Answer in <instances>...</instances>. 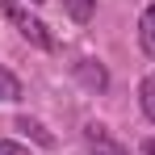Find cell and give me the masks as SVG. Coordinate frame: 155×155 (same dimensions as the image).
I'll return each mask as SVG.
<instances>
[{
	"label": "cell",
	"instance_id": "cell-9",
	"mask_svg": "<svg viewBox=\"0 0 155 155\" xmlns=\"http://www.w3.org/2000/svg\"><path fill=\"white\" fill-rule=\"evenodd\" d=\"M0 155H29L21 143H0Z\"/></svg>",
	"mask_w": 155,
	"mask_h": 155
},
{
	"label": "cell",
	"instance_id": "cell-3",
	"mask_svg": "<svg viewBox=\"0 0 155 155\" xmlns=\"http://www.w3.org/2000/svg\"><path fill=\"white\" fill-rule=\"evenodd\" d=\"M76 80L84 88H92V92H105V88H109V71H105L97 59H80L76 63Z\"/></svg>",
	"mask_w": 155,
	"mask_h": 155
},
{
	"label": "cell",
	"instance_id": "cell-1",
	"mask_svg": "<svg viewBox=\"0 0 155 155\" xmlns=\"http://www.w3.org/2000/svg\"><path fill=\"white\" fill-rule=\"evenodd\" d=\"M0 13L13 21V29L25 38L29 46H38V51H54V34L46 29V21H38L29 8H21L17 0H0Z\"/></svg>",
	"mask_w": 155,
	"mask_h": 155
},
{
	"label": "cell",
	"instance_id": "cell-4",
	"mask_svg": "<svg viewBox=\"0 0 155 155\" xmlns=\"http://www.w3.org/2000/svg\"><path fill=\"white\" fill-rule=\"evenodd\" d=\"M138 42H143V51L155 59V4H147V13L138 17Z\"/></svg>",
	"mask_w": 155,
	"mask_h": 155
},
{
	"label": "cell",
	"instance_id": "cell-11",
	"mask_svg": "<svg viewBox=\"0 0 155 155\" xmlns=\"http://www.w3.org/2000/svg\"><path fill=\"white\" fill-rule=\"evenodd\" d=\"M29 4H42V0H29Z\"/></svg>",
	"mask_w": 155,
	"mask_h": 155
},
{
	"label": "cell",
	"instance_id": "cell-5",
	"mask_svg": "<svg viewBox=\"0 0 155 155\" xmlns=\"http://www.w3.org/2000/svg\"><path fill=\"white\" fill-rule=\"evenodd\" d=\"M17 130H25V134L38 143V147H54V134L42 126V122H34V117H17Z\"/></svg>",
	"mask_w": 155,
	"mask_h": 155
},
{
	"label": "cell",
	"instance_id": "cell-7",
	"mask_svg": "<svg viewBox=\"0 0 155 155\" xmlns=\"http://www.w3.org/2000/svg\"><path fill=\"white\" fill-rule=\"evenodd\" d=\"M138 105H143V113L155 122V76H147L143 84H138Z\"/></svg>",
	"mask_w": 155,
	"mask_h": 155
},
{
	"label": "cell",
	"instance_id": "cell-10",
	"mask_svg": "<svg viewBox=\"0 0 155 155\" xmlns=\"http://www.w3.org/2000/svg\"><path fill=\"white\" fill-rule=\"evenodd\" d=\"M143 151H147V155H155V138H147V143H143Z\"/></svg>",
	"mask_w": 155,
	"mask_h": 155
},
{
	"label": "cell",
	"instance_id": "cell-8",
	"mask_svg": "<svg viewBox=\"0 0 155 155\" xmlns=\"http://www.w3.org/2000/svg\"><path fill=\"white\" fill-rule=\"evenodd\" d=\"M0 101H21V80L0 67Z\"/></svg>",
	"mask_w": 155,
	"mask_h": 155
},
{
	"label": "cell",
	"instance_id": "cell-6",
	"mask_svg": "<svg viewBox=\"0 0 155 155\" xmlns=\"http://www.w3.org/2000/svg\"><path fill=\"white\" fill-rule=\"evenodd\" d=\"M63 8L71 13V21H92V13H97V0H63Z\"/></svg>",
	"mask_w": 155,
	"mask_h": 155
},
{
	"label": "cell",
	"instance_id": "cell-2",
	"mask_svg": "<svg viewBox=\"0 0 155 155\" xmlns=\"http://www.w3.org/2000/svg\"><path fill=\"white\" fill-rule=\"evenodd\" d=\"M84 143H88L97 155H130L126 147H122V143H117V138L101 126V122H88V126H84Z\"/></svg>",
	"mask_w": 155,
	"mask_h": 155
}]
</instances>
